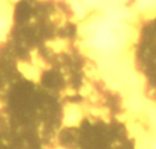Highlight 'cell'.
I'll use <instances>...</instances> for the list:
<instances>
[{"label": "cell", "instance_id": "1", "mask_svg": "<svg viewBox=\"0 0 156 149\" xmlns=\"http://www.w3.org/2000/svg\"><path fill=\"white\" fill-rule=\"evenodd\" d=\"M117 109L65 0H17L0 42V149H115Z\"/></svg>", "mask_w": 156, "mask_h": 149}]
</instances>
